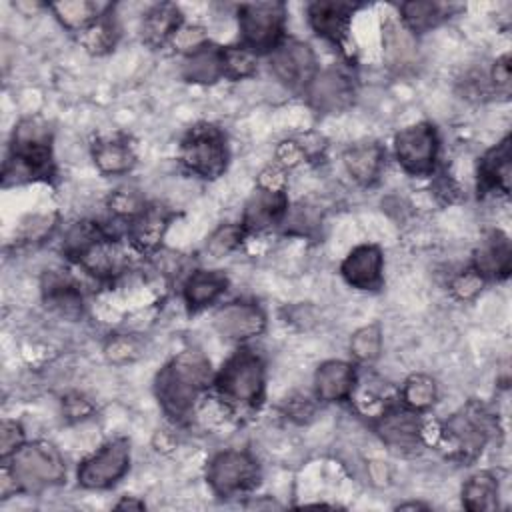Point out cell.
Here are the masks:
<instances>
[{
    "mask_svg": "<svg viewBox=\"0 0 512 512\" xmlns=\"http://www.w3.org/2000/svg\"><path fill=\"white\" fill-rule=\"evenodd\" d=\"M212 382L210 360L198 350H184L160 368L154 378V394L162 412L170 420L184 424Z\"/></svg>",
    "mask_w": 512,
    "mask_h": 512,
    "instance_id": "obj_1",
    "label": "cell"
},
{
    "mask_svg": "<svg viewBox=\"0 0 512 512\" xmlns=\"http://www.w3.org/2000/svg\"><path fill=\"white\" fill-rule=\"evenodd\" d=\"M54 174L52 130L40 118H24L14 126L2 168V184L48 180Z\"/></svg>",
    "mask_w": 512,
    "mask_h": 512,
    "instance_id": "obj_2",
    "label": "cell"
},
{
    "mask_svg": "<svg viewBox=\"0 0 512 512\" xmlns=\"http://www.w3.org/2000/svg\"><path fill=\"white\" fill-rule=\"evenodd\" d=\"M212 384L228 404L256 408L264 398L266 364L254 350L240 348L222 364Z\"/></svg>",
    "mask_w": 512,
    "mask_h": 512,
    "instance_id": "obj_3",
    "label": "cell"
},
{
    "mask_svg": "<svg viewBox=\"0 0 512 512\" xmlns=\"http://www.w3.org/2000/svg\"><path fill=\"white\" fill-rule=\"evenodd\" d=\"M16 482L18 492H40L66 480V464L50 442H26L2 464Z\"/></svg>",
    "mask_w": 512,
    "mask_h": 512,
    "instance_id": "obj_4",
    "label": "cell"
},
{
    "mask_svg": "<svg viewBox=\"0 0 512 512\" xmlns=\"http://www.w3.org/2000/svg\"><path fill=\"white\" fill-rule=\"evenodd\" d=\"M182 166L204 180H216L228 166V144L224 132L208 122L192 126L180 142Z\"/></svg>",
    "mask_w": 512,
    "mask_h": 512,
    "instance_id": "obj_5",
    "label": "cell"
},
{
    "mask_svg": "<svg viewBox=\"0 0 512 512\" xmlns=\"http://www.w3.org/2000/svg\"><path fill=\"white\" fill-rule=\"evenodd\" d=\"M286 6L282 2H248L238 6L240 46L252 54H270L284 40Z\"/></svg>",
    "mask_w": 512,
    "mask_h": 512,
    "instance_id": "obj_6",
    "label": "cell"
},
{
    "mask_svg": "<svg viewBox=\"0 0 512 512\" xmlns=\"http://www.w3.org/2000/svg\"><path fill=\"white\" fill-rule=\"evenodd\" d=\"M440 436L450 448L452 458L472 460L488 442L490 414L478 404H468L444 420Z\"/></svg>",
    "mask_w": 512,
    "mask_h": 512,
    "instance_id": "obj_7",
    "label": "cell"
},
{
    "mask_svg": "<svg viewBox=\"0 0 512 512\" xmlns=\"http://www.w3.org/2000/svg\"><path fill=\"white\" fill-rule=\"evenodd\" d=\"M206 482L220 498L238 496L258 486L260 466L246 450H222L208 462Z\"/></svg>",
    "mask_w": 512,
    "mask_h": 512,
    "instance_id": "obj_8",
    "label": "cell"
},
{
    "mask_svg": "<svg viewBox=\"0 0 512 512\" xmlns=\"http://www.w3.org/2000/svg\"><path fill=\"white\" fill-rule=\"evenodd\" d=\"M440 138L430 122H416L394 136V156L404 172L430 176L436 168Z\"/></svg>",
    "mask_w": 512,
    "mask_h": 512,
    "instance_id": "obj_9",
    "label": "cell"
},
{
    "mask_svg": "<svg viewBox=\"0 0 512 512\" xmlns=\"http://www.w3.org/2000/svg\"><path fill=\"white\" fill-rule=\"evenodd\" d=\"M268 66L272 76L284 84L290 90H306L308 84L314 80L318 72L316 54L310 48V44L296 40V38H284L270 54H268Z\"/></svg>",
    "mask_w": 512,
    "mask_h": 512,
    "instance_id": "obj_10",
    "label": "cell"
},
{
    "mask_svg": "<svg viewBox=\"0 0 512 512\" xmlns=\"http://www.w3.org/2000/svg\"><path fill=\"white\" fill-rule=\"evenodd\" d=\"M130 468L128 438H114L98 452L84 458L76 470L78 484L88 490H104L114 486Z\"/></svg>",
    "mask_w": 512,
    "mask_h": 512,
    "instance_id": "obj_11",
    "label": "cell"
},
{
    "mask_svg": "<svg viewBox=\"0 0 512 512\" xmlns=\"http://www.w3.org/2000/svg\"><path fill=\"white\" fill-rule=\"evenodd\" d=\"M374 432L378 438L396 452H414L420 448L424 438V424L420 412L404 406L392 404L384 408L372 422Z\"/></svg>",
    "mask_w": 512,
    "mask_h": 512,
    "instance_id": "obj_12",
    "label": "cell"
},
{
    "mask_svg": "<svg viewBox=\"0 0 512 512\" xmlns=\"http://www.w3.org/2000/svg\"><path fill=\"white\" fill-rule=\"evenodd\" d=\"M304 94L314 110L322 114H334L352 104L356 94V82L348 68L328 66L316 72Z\"/></svg>",
    "mask_w": 512,
    "mask_h": 512,
    "instance_id": "obj_13",
    "label": "cell"
},
{
    "mask_svg": "<svg viewBox=\"0 0 512 512\" xmlns=\"http://www.w3.org/2000/svg\"><path fill=\"white\" fill-rule=\"evenodd\" d=\"M288 214V194L284 188H264L258 186L244 204L242 228L246 234L264 232L284 224Z\"/></svg>",
    "mask_w": 512,
    "mask_h": 512,
    "instance_id": "obj_14",
    "label": "cell"
},
{
    "mask_svg": "<svg viewBox=\"0 0 512 512\" xmlns=\"http://www.w3.org/2000/svg\"><path fill=\"white\" fill-rule=\"evenodd\" d=\"M212 324L216 332L226 340L242 342L264 332L266 314L254 302L236 300L220 306L212 316Z\"/></svg>",
    "mask_w": 512,
    "mask_h": 512,
    "instance_id": "obj_15",
    "label": "cell"
},
{
    "mask_svg": "<svg viewBox=\"0 0 512 512\" xmlns=\"http://www.w3.org/2000/svg\"><path fill=\"white\" fill-rule=\"evenodd\" d=\"M360 6L354 2H342V0H318L308 4V24L316 32V36L324 38L326 42L344 48L350 22L354 12Z\"/></svg>",
    "mask_w": 512,
    "mask_h": 512,
    "instance_id": "obj_16",
    "label": "cell"
},
{
    "mask_svg": "<svg viewBox=\"0 0 512 512\" xmlns=\"http://www.w3.org/2000/svg\"><path fill=\"white\" fill-rule=\"evenodd\" d=\"M384 256L376 244H360L348 252L340 274L356 290H378L382 286Z\"/></svg>",
    "mask_w": 512,
    "mask_h": 512,
    "instance_id": "obj_17",
    "label": "cell"
},
{
    "mask_svg": "<svg viewBox=\"0 0 512 512\" xmlns=\"http://www.w3.org/2000/svg\"><path fill=\"white\" fill-rule=\"evenodd\" d=\"M42 298L44 304L64 316V318H78L84 310V298L80 286L60 270H48L42 276Z\"/></svg>",
    "mask_w": 512,
    "mask_h": 512,
    "instance_id": "obj_18",
    "label": "cell"
},
{
    "mask_svg": "<svg viewBox=\"0 0 512 512\" xmlns=\"http://www.w3.org/2000/svg\"><path fill=\"white\" fill-rule=\"evenodd\" d=\"M174 214L162 204H146L128 220V238L140 252L156 250L170 226Z\"/></svg>",
    "mask_w": 512,
    "mask_h": 512,
    "instance_id": "obj_19",
    "label": "cell"
},
{
    "mask_svg": "<svg viewBox=\"0 0 512 512\" xmlns=\"http://www.w3.org/2000/svg\"><path fill=\"white\" fill-rule=\"evenodd\" d=\"M512 180V144L510 136H504L492 146L478 164V190L482 192H510Z\"/></svg>",
    "mask_w": 512,
    "mask_h": 512,
    "instance_id": "obj_20",
    "label": "cell"
},
{
    "mask_svg": "<svg viewBox=\"0 0 512 512\" xmlns=\"http://www.w3.org/2000/svg\"><path fill=\"white\" fill-rule=\"evenodd\" d=\"M472 268L484 278L504 280L512 268V246L504 232L492 230L474 252Z\"/></svg>",
    "mask_w": 512,
    "mask_h": 512,
    "instance_id": "obj_21",
    "label": "cell"
},
{
    "mask_svg": "<svg viewBox=\"0 0 512 512\" xmlns=\"http://www.w3.org/2000/svg\"><path fill=\"white\" fill-rule=\"evenodd\" d=\"M356 384V370L344 360H326L316 368L314 394L320 402L346 400Z\"/></svg>",
    "mask_w": 512,
    "mask_h": 512,
    "instance_id": "obj_22",
    "label": "cell"
},
{
    "mask_svg": "<svg viewBox=\"0 0 512 512\" xmlns=\"http://www.w3.org/2000/svg\"><path fill=\"white\" fill-rule=\"evenodd\" d=\"M228 288V276L222 270H194L182 286V298L190 310H202L214 304Z\"/></svg>",
    "mask_w": 512,
    "mask_h": 512,
    "instance_id": "obj_23",
    "label": "cell"
},
{
    "mask_svg": "<svg viewBox=\"0 0 512 512\" xmlns=\"http://www.w3.org/2000/svg\"><path fill=\"white\" fill-rule=\"evenodd\" d=\"M180 28L182 12L176 4H154L142 18V40L152 48H162L166 42L174 40Z\"/></svg>",
    "mask_w": 512,
    "mask_h": 512,
    "instance_id": "obj_24",
    "label": "cell"
},
{
    "mask_svg": "<svg viewBox=\"0 0 512 512\" xmlns=\"http://www.w3.org/2000/svg\"><path fill=\"white\" fill-rule=\"evenodd\" d=\"M384 148L378 142H358L344 152V166L354 182L372 186L384 168Z\"/></svg>",
    "mask_w": 512,
    "mask_h": 512,
    "instance_id": "obj_25",
    "label": "cell"
},
{
    "mask_svg": "<svg viewBox=\"0 0 512 512\" xmlns=\"http://www.w3.org/2000/svg\"><path fill=\"white\" fill-rule=\"evenodd\" d=\"M92 158L98 170L108 176L126 174L136 164L134 146L126 136H110L94 142Z\"/></svg>",
    "mask_w": 512,
    "mask_h": 512,
    "instance_id": "obj_26",
    "label": "cell"
},
{
    "mask_svg": "<svg viewBox=\"0 0 512 512\" xmlns=\"http://www.w3.org/2000/svg\"><path fill=\"white\" fill-rule=\"evenodd\" d=\"M182 78L194 84H214L216 80L224 78L222 46L206 42L188 52L182 62Z\"/></svg>",
    "mask_w": 512,
    "mask_h": 512,
    "instance_id": "obj_27",
    "label": "cell"
},
{
    "mask_svg": "<svg viewBox=\"0 0 512 512\" xmlns=\"http://www.w3.org/2000/svg\"><path fill=\"white\" fill-rule=\"evenodd\" d=\"M48 8L54 12V16L60 20L64 28L80 34L94 22H98L104 14H108L114 6L88 0H60L48 4Z\"/></svg>",
    "mask_w": 512,
    "mask_h": 512,
    "instance_id": "obj_28",
    "label": "cell"
},
{
    "mask_svg": "<svg viewBox=\"0 0 512 512\" xmlns=\"http://www.w3.org/2000/svg\"><path fill=\"white\" fill-rule=\"evenodd\" d=\"M450 8L452 6L442 2L412 0V2L400 4V20H402V26L416 36L436 28L446 18H450Z\"/></svg>",
    "mask_w": 512,
    "mask_h": 512,
    "instance_id": "obj_29",
    "label": "cell"
},
{
    "mask_svg": "<svg viewBox=\"0 0 512 512\" xmlns=\"http://www.w3.org/2000/svg\"><path fill=\"white\" fill-rule=\"evenodd\" d=\"M498 480L490 472L470 476L462 486V504L470 512H492L498 508Z\"/></svg>",
    "mask_w": 512,
    "mask_h": 512,
    "instance_id": "obj_30",
    "label": "cell"
},
{
    "mask_svg": "<svg viewBox=\"0 0 512 512\" xmlns=\"http://www.w3.org/2000/svg\"><path fill=\"white\" fill-rule=\"evenodd\" d=\"M384 48L390 64L404 66L412 60L416 52L414 34H410L402 24L388 20L384 26Z\"/></svg>",
    "mask_w": 512,
    "mask_h": 512,
    "instance_id": "obj_31",
    "label": "cell"
},
{
    "mask_svg": "<svg viewBox=\"0 0 512 512\" xmlns=\"http://www.w3.org/2000/svg\"><path fill=\"white\" fill-rule=\"evenodd\" d=\"M400 394H402L404 406H408L416 412H424L436 402L438 388H436L434 378H430L428 374H412L406 378Z\"/></svg>",
    "mask_w": 512,
    "mask_h": 512,
    "instance_id": "obj_32",
    "label": "cell"
},
{
    "mask_svg": "<svg viewBox=\"0 0 512 512\" xmlns=\"http://www.w3.org/2000/svg\"><path fill=\"white\" fill-rule=\"evenodd\" d=\"M114 10V8H112ZM110 10V12H112ZM104 14L98 22H94L90 28H86L84 32H80V42L84 44L86 50L100 54L110 50L116 44V36H118V28L116 22L112 18V14Z\"/></svg>",
    "mask_w": 512,
    "mask_h": 512,
    "instance_id": "obj_33",
    "label": "cell"
},
{
    "mask_svg": "<svg viewBox=\"0 0 512 512\" xmlns=\"http://www.w3.org/2000/svg\"><path fill=\"white\" fill-rule=\"evenodd\" d=\"M350 352L362 364L374 362L382 352V332H380V328L376 324H368V326L358 328L350 338Z\"/></svg>",
    "mask_w": 512,
    "mask_h": 512,
    "instance_id": "obj_34",
    "label": "cell"
},
{
    "mask_svg": "<svg viewBox=\"0 0 512 512\" xmlns=\"http://www.w3.org/2000/svg\"><path fill=\"white\" fill-rule=\"evenodd\" d=\"M224 78L242 80L256 72V54L244 46H222Z\"/></svg>",
    "mask_w": 512,
    "mask_h": 512,
    "instance_id": "obj_35",
    "label": "cell"
},
{
    "mask_svg": "<svg viewBox=\"0 0 512 512\" xmlns=\"http://www.w3.org/2000/svg\"><path fill=\"white\" fill-rule=\"evenodd\" d=\"M244 236H246V230L242 228V224H222L210 234L206 242V250L214 258H222L232 250H236L242 244Z\"/></svg>",
    "mask_w": 512,
    "mask_h": 512,
    "instance_id": "obj_36",
    "label": "cell"
},
{
    "mask_svg": "<svg viewBox=\"0 0 512 512\" xmlns=\"http://www.w3.org/2000/svg\"><path fill=\"white\" fill-rule=\"evenodd\" d=\"M108 206H110V212H114L116 216L132 220L146 206V202L140 198L138 192L130 188H120L110 194Z\"/></svg>",
    "mask_w": 512,
    "mask_h": 512,
    "instance_id": "obj_37",
    "label": "cell"
},
{
    "mask_svg": "<svg viewBox=\"0 0 512 512\" xmlns=\"http://www.w3.org/2000/svg\"><path fill=\"white\" fill-rule=\"evenodd\" d=\"M104 354L110 362L114 364H124V362H130L134 358H138L140 354V344L134 336H128V334H118V336H112L108 340V344L104 346Z\"/></svg>",
    "mask_w": 512,
    "mask_h": 512,
    "instance_id": "obj_38",
    "label": "cell"
},
{
    "mask_svg": "<svg viewBox=\"0 0 512 512\" xmlns=\"http://www.w3.org/2000/svg\"><path fill=\"white\" fill-rule=\"evenodd\" d=\"M26 444L24 438V428L16 420H2L0 424V458L2 462L8 460L18 448Z\"/></svg>",
    "mask_w": 512,
    "mask_h": 512,
    "instance_id": "obj_39",
    "label": "cell"
},
{
    "mask_svg": "<svg viewBox=\"0 0 512 512\" xmlns=\"http://www.w3.org/2000/svg\"><path fill=\"white\" fill-rule=\"evenodd\" d=\"M56 226V216L48 214V216H30L26 222H22V242H40L46 236H50V232Z\"/></svg>",
    "mask_w": 512,
    "mask_h": 512,
    "instance_id": "obj_40",
    "label": "cell"
},
{
    "mask_svg": "<svg viewBox=\"0 0 512 512\" xmlns=\"http://www.w3.org/2000/svg\"><path fill=\"white\" fill-rule=\"evenodd\" d=\"M482 286H484V278L474 268H468L454 278L452 292L460 300H470L482 290Z\"/></svg>",
    "mask_w": 512,
    "mask_h": 512,
    "instance_id": "obj_41",
    "label": "cell"
},
{
    "mask_svg": "<svg viewBox=\"0 0 512 512\" xmlns=\"http://www.w3.org/2000/svg\"><path fill=\"white\" fill-rule=\"evenodd\" d=\"M62 408H64V414L66 418L70 420H82V418H88L94 410V406L90 404V400L82 394H68L64 400H62Z\"/></svg>",
    "mask_w": 512,
    "mask_h": 512,
    "instance_id": "obj_42",
    "label": "cell"
},
{
    "mask_svg": "<svg viewBox=\"0 0 512 512\" xmlns=\"http://www.w3.org/2000/svg\"><path fill=\"white\" fill-rule=\"evenodd\" d=\"M490 80H492V86L502 92V94H508L510 90V58L508 54L500 56L494 66H492V72H490Z\"/></svg>",
    "mask_w": 512,
    "mask_h": 512,
    "instance_id": "obj_43",
    "label": "cell"
},
{
    "mask_svg": "<svg viewBox=\"0 0 512 512\" xmlns=\"http://www.w3.org/2000/svg\"><path fill=\"white\" fill-rule=\"evenodd\" d=\"M116 508H136V510H142V508H144V502H136V500L126 498V500L118 502V504H116Z\"/></svg>",
    "mask_w": 512,
    "mask_h": 512,
    "instance_id": "obj_44",
    "label": "cell"
},
{
    "mask_svg": "<svg viewBox=\"0 0 512 512\" xmlns=\"http://www.w3.org/2000/svg\"><path fill=\"white\" fill-rule=\"evenodd\" d=\"M406 508H426V506L420 504V502H408V504H400L398 506V510H406Z\"/></svg>",
    "mask_w": 512,
    "mask_h": 512,
    "instance_id": "obj_45",
    "label": "cell"
}]
</instances>
